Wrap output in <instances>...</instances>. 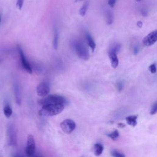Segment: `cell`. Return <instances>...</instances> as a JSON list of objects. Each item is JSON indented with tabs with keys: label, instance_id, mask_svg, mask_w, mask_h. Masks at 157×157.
I'll use <instances>...</instances> for the list:
<instances>
[{
	"label": "cell",
	"instance_id": "obj_17",
	"mask_svg": "<svg viewBox=\"0 0 157 157\" xmlns=\"http://www.w3.org/2000/svg\"><path fill=\"white\" fill-rule=\"evenodd\" d=\"M88 6H89V2L88 1H86L83 6L81 7V8L79 10V14L82 17H84L85 16V14L87 13V9L88 8Z\"/></svg>",
	"mask_w": 157,
	"mask_h": 157
},
{
	"label": "cell",
	"instance_id": "obj_9",
	"mask_svg": "<svg viewBox=\"0 0 157 157\" xmlns=\"http://www.w3.org/2000/svg\"><path fill=\"white\" fill-rule=\"evenodd\" d=\"M37 94L40 97L44 98L48 95L50 92V87L47 83H41L36 89Z\"/></svg>",
	"mask_w": 157,
	"mask_h": 157
},
{
	"label": "cell",
	"instance_id": "obj_10",
	"mask_svg": "<svg viewBox=\"0 0 157 157\" xmlns=\"http://www.w3.org/2000/svg\"><path fill=\"white\" fill-rule=\"evenodd\" d=\"M117 52L112 47L109 50V56L111 63V66L113 68H116L118 66L119 60L117 57Z\"/></svg>",
	"mask_w": 157,
	"mask_h": 157
},
{
	"label": "cell",
	"instance_id": "obj_31",
	"mask_svg": "<svg viewBox=\"0 0 157 157\" xmlns=\"http://www.w3.org/2000/svg\"><path fill=\"white\" fill-rule=\"evenodd\" d=\"M82 1V0H76V2H78V1Z\"/></svg>",
	"mask_w": 157,
	"mask_h": 157
},
{
	"label": "cell",
	"instance_id": "obj_11",
	"mask_svg": "<svg viewBox=\"0 0 157 157\" xmlns=\"http://www.w3.org/2000/svg\"><path fill=\"white\" fill-rule=\"evenodd\" d=\"M13 90L15 96V100L16 103L20 105L22 102V95H21V91L18 83H14L13 85Z\"/></svg>",
	"mask_w": 157,
	"mask_h": 157
},
{
	"label": "cell",
	"instance_id": "obj_13",
	"mask_svg": "<svg viewBox=\"0 0 157 157\" xmlns=\"http://www.w3.org/2000/svg\"><path fill=\"white\" fill-rule=\"evenodd\" d=\"M138 115H130L126 117V121L128 125L135 126L137 125V119H138Z\"/></svg>",
	"mask_w": 157,
	"mask_h": 157
},
{
	"label": "cell",
	"instance_id": "obj_15",
	"mask_svg": "<svg viewBox=\"0 0 157 157\" xmlns=\"http://www.w3.org/2000/svg\"><path fill=\"white\" fill-rule=\"evenodd\" d=\"M106 20L108 25H110L113 24L114 21V17L113 12L110 10H107L106 12Z\"/></svg>",
	"mask_w": 157,
	"mask_h": 157
},
{
	"label": "cell",
	"instance_id": "obj_2",
	"mask_svg": "<svg viewBox=\"0 0 157 157\" xmlns=\"http://www.w3.org/2000/svg\"><path fill=\"white\" fill-rule=\"evenodd\" d=\"M72 45L74 50L80 58L84 60H87L89 58V52L84 42L78 39H75L72 41Z\"/></svg>",
	"mask_w": 157,
	"mask_h": 157
},
{
	"label": "cell",
	"instance_id": "obj_14",
	"mask_svg": "<svg viewBox=\"0 0 157 157\" xmlns=\"http://www.w3.org/2000/svg\"><path fill=\"white\" fill-rule=\"evenodd\" d=\"M58 40H59V33L57 28L54 29V39H53V47L55 50H57L58 47Z\"/></svg>",
	"mask_w": 157,
	"mask_h": 157
},
{
	"label": "cell",
	"instance_id": "obj_22",
	"mask_svg": "<svg viewBox=\"0 0 157 157\" xmlns=\"http://www.w3.org/2000/svg\"><path fill=\"white\" fill-rule=\"evenodd\" d=\"M117 90L118 92H122L123 89L124 87V83L123 81H118L117 84Z\"/></svg>",
	"mask_w": 157,
	"mask_h": 157
},
{
	"label": "cell",
	"instance_id": "obj_21",
	"mask_svg": "<svg viewBox=\"0 0 157 157\" xmlns=\"http://www.w3.org/2000/svg\"><path fill=\"white\" fill-rule=\"evenodd\" d=\"M111 155L114 157H125V155L117 151H113L111 152Z\"/></svg>",
	"mask_w": 157,
	"mask_h": 157
},
{
	"label": "cell",
	"instance_id": "obj_33",
	"mask_svg": "<svg viewBox=\"0 0 157 157\" xmlns=\"http://www.w3.org/2000/svg\"><path fill=\"white\" fill-rule=\"evenodd\" d=\"M0 22H1V17H0Z\"/></svg>",
	"mask_w": 157,
	"mask_h": 157
},
{
	"label": "cell",
	"instance_id": "obj_28",
	"mask_svg": "<svg viewBox=\"0 0 157 157\" xmlns=\"http://www.w3.org/2000/svg\"><path fill=\"white\" fill-rule=\"evenodd\" d=\"M141 13H142V14L144 16H147V11L145 10V9H143V10H142V11H141Z\"/></svg>",
	"mask_w": 157,
	"mask_h": 157
},
{
	"label": "cell",
	"instance_id": "obj_27",
	"mask_svg": "<svg viewBox=\"0 0 157 157\" xmlns=\"http://www.w3.org/2000/svg\"><path fill=\"white\" fill-rule=\"evenodd\" d=\"M117 0H108V4L110 7H114Z\"/></svg>",
	"mask_w": 157,
	"mask_h": 157
},
{
	"label": "cell",
	"instance_id": "obj_8",
	"mask_svg": "<svg viewBox=\"0 0 157 157\" xmlns=\"http://www.w3.org/2000/svg\"><path fill=\"white\" fill-rule=\"evenodd\" d=\"M157 41V29L147 34L143 39V44L146 46H151Z\"/></svg>",
	"mask_w": 157,
	"mask_h": 157
},
{
	"label": "cell",
	"instance_id": "obj_32",
	"mask_svg": "<svg viewBox=\"0 0 157 157\" xmlns=\"http://www.w3.org/2000/svg\"><path fill=\"white\" fill-rule=\"evenodd\" d=\"M135 1H137V2H139V1H141V0H135Z\"/></svg>",
	"mask_w": 157,
	"mask_h": 157
},
{
	"label": "cell",
	"instance_id": "obj_5",
	"mask_svg": "<svg viewBox=\"0 0 157 157\" xmlns=\"http://www.w3.org/2000/svg\"><path fill=\"white\" fill-rule=\"evenodd\" d=\"M60 127L65 133L70 134L76 128V123L72 120L66 119L60 123Z\"/></svg>",
	"mask_w": 157,
	"mask_h": 157
},
{
	"label": "cell",
	"instance_id": "obj_7",
	"mask_svg": "<svg viewBox=\"0 0 157 157\" xmlns=\"http://www.w3.org/2000/svg\"><path fill=\"white\" fill-rule=\"evenodd\" d=\"M35 151V141L33 135L28 136L27 145L25 149V152L28 156H32Z\"/></svg>",
	"mask_w": 157,
	"mask_h": 157
},
{
	"label": "cell",
	"instance_id": "obj_1",
	"mask_svg": "<svg viewBox=\"0 0 157 157\" xmlns=\"http://www.w3.org/2000/svg\"><path fill=\"white\" fill-rule=\"evenodd\" d=\"M65 109V104L58 103H50L44 105L39 112L41 117H51L62 113Z\"/></svg>",
	"mask_w": 157,
	"mask_h": 157
},
{
	"label": "cell",
	"instance_id": "obj_29",
	"mask_svg": "<svg viewBox=\"0 0 157 157\" xmlns=\"http://www.w3.org/2000/svg\"><path fill=\"white\" fill-rule=\"evenodd\" d=\"M137 25L138 27L139 28H141L142 27H143V22H141V21H139L138 22V23H137Z\"/></svg>",
	"mask_w": 157,
	"mask_h": 157
},
{
	"label": "cell",
	"instance_id": "obj_19",
	"mask_svg": "<svg viewBox=\"0 0 157 157\" xmlns=\"http://www.w3.org/2000/svg\"><path fill=\"white\" fill-rule=\"evenodd\" d=\"M3 112H4V114L6 118H9L12 114V110L9 105H7L4 107Z\"/></svg>",
	"mask_w": 157,
	"mask_h": 157
},
{
	"label": "cell",
	"instance_id": "obj_23",
	"mask_svg": "<svg viewBox=\"0 0 157 157\" xmlns=\"http://www.w3.org/2000/svg\"><path fill=\"white\" fill-rule=\"evenodd\" d=\"M156 113H157V101L154 103L153 106L152 107L151 112H150V114L151 115H154Z\"/></svg>",
	"mask_w": 157,
	"mask_h": 157
},
{
	"label": "cell",
	"instance_id": "obj_4",
	"mask_svg": "<svg viewBox=\"0 0 157 157\" xmlns=\"http://www.w3.org/2000/svg\"><path fill=\"white\" fill-rule=\"evenodd\" d=\"M7 137L9 145L16 146L17 144V133L13 125H9L7 129Z\"/></svg>",
	"mask_w": 157,
	"mask_h": 157
},
{
	"label": "cell",
	"instance_id": "obj_20",
	"mask_svg": "<svg viewBox=\"0 0 157 157\" xmlns=\"http://www.w3.org/2000/svg\"><path fill=\"white\" fill-rule=\"evenodd\" d=\"M119 133L117 130H115L113 132H112L111 133L108 134V136L109 138H110V139H112L113 140H115L117 139L119 137Z\"/></svg>",
	"mask_w": 157,
	"mask_h": 157
},
{
	"label": "cell",
	"instance_id": "obj_25",
	"mask_svg": "<svg viewBox=\"0 0 157 157\" xmlns=\"http://www.w3.org/2000/svg\"><path fill=\"white\" fill-rule=\"evenodd\" d=\"M156 70H157V69H156V66L155 64H152L150 66H149V71H151V73H152V74L156 73Z\"/></svg>",
	"mask_w": 157,
	"mask_h": 157
},
{
	"label": "cell",
	"instance_id": "obj_16",
	"mask_svg": "<svg viewBox=\"0 0 157 157\" xmlns=\"http://www.w3.org/2000/svg\"><path fill=\"white\" fill-rule=\"evenodd\" d=\"M94 153L96 156H100L103 152L104 147L101 144H96L94 146Z\"/></svg>",
	"mask_w": 157,
	"mask_h": 157
},
{
	"label": "cell",
	"instance_id": "obj_3",
	"mask_svg": "<svg viewBox=\"0 0 157 157\" xmlns=\"http://www.w3.org/2000/svg\"><path fill=\"white\" fill-rule=\"evenodd\" d=\"M67 101L64 97L57 95H49L47 96L44 97V98H42L39 101V104L41 106L46 105L47 104L50 103H58V104H66Z\"/></svg>",
	"mask_w": 157,
	"mask_h": 157
},
{
	"label": "cell",
	"instance_id": "obj_18",
	"mask_svg": "<svg viewBox=\"0 0 157 157\" xmlns=\"http://www.w3.org/2000/svg\"><path fill=\"white\" fill-rule=\"evenodd\" d=\"M127 113V110L122 108L120 109H119L118 110H117L116 112H115V117L116 119L117 118H121V117H124Z\"/></svg>",
	"mask_w": 157,
	"mask_h": 157
},
{
	"label": "cell",
	"instance_id": "obj_6",
	"mask_svg": "<svg viewBox=\"0 0 157 157\" xmlns=\"http://www.w3.org/2000/svg\"><path fill=\"white\" fill-rule=\"evenodd\" d=\"M18 49V51H19V53L20 55V62H21V65L23 67L24 69L29 74H32L33 72V70L32 66L29 64V63L28 62V60H27L24 53L23 50H22V48L19 46L17 47Z\"/></svg>",
	"mask_w": 157,
	"mask_h": 157
},
{
	"label": "cell",
	"instance_id": "obj_26",
	"mask_svg": "<svg viewBox=\"0 0 157 157\" xmlns=\"http://www.w3.org/2000/svg\"><path fill=\"white\" fill-rule=\"evenodd\" d=\"M139 47L138 45H136V46H134L133 47V54L134 55H137L139 53Z\"/></svg>",
	"mask_w": 157,
	"mask_h": 157
},
{
	"label": "cell",
	"instance_id": "obj_12",
	"mask_svg": "<svg viewBox=\"0 0 157 157\" xmlns=\"http://www.w3.org/2000/svg\"><path fill=\"white\" fill-rule=\"evenodd\" d=\"M85 38H86V40H87L88 46L91 48L92 51H94L95 48H96V43H95V41L93 40L92 36L89 33H87L85 34Z\"/></svg>",
	"mask_w": 157,
	"mask_h": 157
},
{
	"label": "cell",
	"instance_id": "obj_24",
	"mask_svg": "<svg viewBox=\"0 0 157 157\" xmlns=\"http://www.w3.org/2000/svg\"><path fill=\"white\" fill-rule=\"evenodd\" d=\"M24 0H17V7L19 10H22L24 6Z\"/></svg>",
	"mask_w": 157,
	"mask_h": 157
},
{
	"label": "cell",
	"instance_id": "obj_30",
	"mask_svg": "<svg viewBox=\"0 0 157 157\" xmlns=\"http://www.w3.org/2000/svg\"><path fill=\"white\" fill-rule=\"evenodd\" d=\"M118 126H119V128H124V127H125V125L124 123H118Z\"/></svg>",
	"mask_w": 157,
	"mask_h": 157
}]
</instances>
